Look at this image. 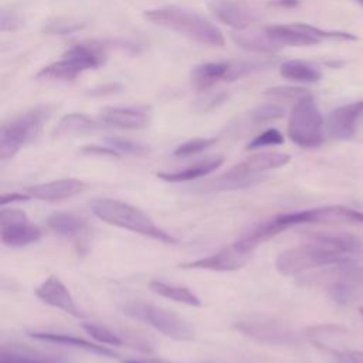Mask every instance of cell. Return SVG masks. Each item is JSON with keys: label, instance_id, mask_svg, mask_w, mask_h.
I'll return each instance as SVG.
<instances>
[{"label": "cell", "instance_id": "cell-1", "mask_svg": "<svg viewBox=\"0 0 363 363\" xmlns=\"http://www.w3.org/2000/svg\"><path fill=\"white\" fill-rule=\"evenodd\" d=\"M143 17L156 26L174 31L201 45H224V35L218 30V27H216L211 21H208L207 18L194 11L174 6H167L146 10L143 11Z\"/></svg>", "mask_w": 363, "mask_h": 363}, {"label": "cell", "instance_id": "cell-2", "mask_svg": "<svg viewBox=\"0 0 363 363\" xmlns=\"http://www.w3.org/2000/svg\"><path fill=\"white\" fill-rule=\"evenodd\" d=\"M92 213L106 224L138 233L153 240L176 244L177 240L157 227L155 221L140 208L116 199H96L91 204Z\"/></svg>", "mask_w": 363, "mask_h": 363}, {"label": "cell", "instance_id": "cell-3", "mask_svg": "<svg viewBox=\"0 0 363 363\" xmlns=\"http://www.w3.org/2000/svg\"><path fill=\"white\" fill-rule=\"evenodd\" d=\"M346 261H352L347 254L325 241L313 238L312 242L284 250L275 259V268L279 274L292 277L318 267L335 265Z\"/></svg>", "mask_w": 363, "mask_h": 363}, {"label": "cell", "instance_id": "cell-4", "mask_svg": "<svg viewBox=\"0 0 363 363\" xmlns=\"http://www.w3.org/2000/svg\"><path fill=\"white\" fill-rule=\"evenodd\" d=\"M48 116L47 108L35 106L6 121L0 128V159H11L21 147L34 142L41 135Z\"/></svg>", "mask_w": 363, "mask_h": 363}, {"label": "cell", "instance_id": "cell-5", "mask_svg": "<svg viewBox=\"0 0 363 363\" xmlns=\"http://www.w3.org/2000/svg\"><path fill=\"white\" fill-rule=\"evenodd\" d=\"M323 126V116L313 96L305 94L292 106L288 121L289 139L305 149L319 147L325 140Z\"/></svg>", "mask_w": 363, "mask_h": 363}, {"label": "cell", "instance_id": "cell-6", "mask_svg": "<svg viewBox=\"0 0 363 363\" xmlns=\"http://www.w3.org/2000/svg\"><path fill=\"white\" fill-rule=\"evenodd\" d=\"M122 312L135 320L147 323L170 339L179 342H189L194 339V329L191 325L174 312L162 306L142 301H130L122 306Z\"/></svg>", "mask_w": 363, "mask_h": 363}, {"label": "cell", "instance_id": "cell-7", "mask_svg": "<svg viewBox=\"0 0 363 363\" xmlns=\"http://www.w3.org/2000/svg\"><path fill=\"white\" fill-rule=\"evenodd\" d=\"M325 286L328 296L337 305H347L363 294V267L353 265L352 261L335 264L326 274Z\"/></svg>", "mask_w": 363, "mask_h": 363}, {"label": "cell", "instance_id": "cell-8", "mask_svg": "<svg viewBox=\"0 0 363 363\" xmlns=\"http://www.w3.org/2000/svg\"><path fill=\"white\" fill-rule=\"evenodd\" d=\"M43 237L40 227L34 225L27 214L18 208H1L0 238L7 247H26L37 242Z\"/></svg>", "mask_w": 363, "mask_h": 363}, {"label": "cell", "instance_id": "cell-9", "mask_svg": "<svg viewBox=\"0 0 363 363\" xmlns=\"http://www.w3.org/2000/svg\"><path fill=\"white\" fill-rule=\"evenodd\" d=\"M234 328L257 342L267 345H294L296 342L295 333L281 320L271 318H255L240 320Z\"/></svg>", "mask_w": 363, "mask_h": 363}, {"label": "cell", "instance_id": "cell-10", "mask_svg": "<svg viewBox=\"0 0 363 363\" xmlns=\"http://www.w3.org/2000/svg\"><path fill=\"white\" fill-rule=\"evenodd\" d=\"M251 254H252L251 250H245L240 247L237 242H233L211 255L180 264V267L193 268V269H208V271H217V272L237 271L250 261Z\"/></svg>", "mask_w": 363, "mask_h": 363}, {"label": "cell", "instance_id": "cell-11", "mask_svg": "<svg viewBox=\"0 0 363 363\" xmlns=\"http://www.w3.org/2000/svg\"><path fill=\"white\" fill-rule=\"evenodd\" d=\"M363 118V101L350 102L335 108L326 118L325 128L333 139H350L354 132L357 122Z\"/></svg>", "mask_w": 363, "mask_h": 363}, {"label": "cell", "instance_id": "cell-12", "mask_svg": "<svg viewBox=\"0 0 363 363\" xmlns=\"http://www.w3.org/2000/svg\"><path fill=\"white\" fill-rule=\"evenodd\" d=\"M208 7L218 21L237 30H244L261 18L257 10L235 0H211Z\"/></svg>", "mask_w": 363, "mask_h": 363}, {"label": "cell", "instance_id": "cell-13", "mask_svg": "<svg viewBox=\"0 0 363 363\" xmlns=\"http://www.w3.org/2000/svg\"><path fill=\"white\" fill-rule=\"evenodd\" d=\"M150 108L147 106H106L102 108L99 113L102 123L128 130L146 128L150 122Z\"/></svg>", "mask_w": 363, "mask_h": 363}, {"label": "cell", "instance_id": "cell-14", "mask_svg": "<svg viewBox=\"0 0 363 363\" xmlns=\"http://www.w3.org/2000/svg\"><path fill=\"white\" fill-rule=\"evenodd\" d=\"M34 294L45 305L57 308L75 318L84 316V313L75 303L71 292L67 289V286L58 277H54V275L48 277L35 288Z\"/></svg>", "mask_w": 363, "mask_h": 363}, {"label": "cell", "instance_id": "cell-15", "mask_svg": "<svg viewBox=\"0 0 363 363\" xmlns=\"http://www.w3.org/2000/svg\"><path fill=\"white\" fill-rule=\"evenodd\" d=\"M47 225L55 234L72 240L78 247L86 245L89 235V225L85 218L75 213L55 211L47 217Z\"/></svg>", "mask_w": 363, "mask_h": 363}, {"label": "cell", "instance_id": "cell-16", "mask_svg": "<svg viewBox=\"0 0 363 363\" xmlns=\"http://www.w3.org/2000/svg\"><path fill=\"white\" fill-rule=\"evenodd\" d=\"M85 187L86 184L82 180L68 177V179H58V180L30 186L26 189V193L38 200L57 201V200L71 199L82 193Z\"/></svg>", "mask_w": 363, "mask_h": 363}, {"label": "cell", "instance_id": "cell-17", "mask_svg": "<svg viewBox=\"0 0 363 363\" xmlns=\"http://www.w3.org/2000/svg\"><path fill=\"white\" fill-rule=\"evenodd\" d=\"M62 57L69 60L81 72L99 68L106 61V51L104 41L78 43L64 51Z\"/></svg>", "mask_w": 363, "mask_h": 363}, {"label": "cell", "instance_id": "cell-18", "mask_svg": "<svg viewBox=\"0 0 363 363\" xmlns=\"http://www.w3.org/2000/svg\"><path fill=\"white\" fill-rule=\"evenodd\" d=\"M265 33L269 35V38L277 43L279 47L282 45H291V47H309V45H318L322 40L316 35L311 34L308 30H305L301 23L295 24H271L267 26Z\"/></svg>", "mask_w": 363, "mask_h": 363}, {"label": "cell", "instance_id": "cell-19", "mask_svg": "<svg viewBox=\"0 0 363 363\" xmlns=\"http://www.w3.org/2000/svg\"><path fill=\"white\" fill-rule=\"evenodd\" d=\"M230 61H211L201 62L190 71V85L197 92L211 89L217 82L224 81L228 71Z\"/></svg>", "mask_w": 363, "mask_h": 363}, {"label": "cell", "instance_id": "cell-20", "mask_svg": "<svg viewBox=\"0 0 363 363\" xmlns=\"http://www.w3.org/2000/svg\"><path fill=\"white\" fill-rule=\"evenodd\" d=\"M28 336L31 339L40 340V342H47V343H58V345H65L71 346L75 349H82L85 352H92L101 356H108V357H115L116 353L106 347L101 346V343H94L89 342L84 337L75 336V335H68V333H60V332H30Z\"/></svg>", "mask_w": 363, "mask_h": 363}, {"label": "cell", "instance_id": "cell-21", "mask_svg": "<svg viewBox=\"0 0 363 363\" xmlns=\"http://www.w3.org/2000/svg\"><path fill=\"white\" fill-rule=\"evenodd\" d=\"M264 177L259 174H242L235 172L233 167L227 170L225 173L216 176L214 179L206 182L204 184H200L196 187V190L208 193V191H227V190H237V189H245L250 186H254L259 182H262Z\"/></svg>", "mask_w": 363, "mask_h": 363}, {"label": "cell", "instance_id": "cell-22", "mask_svg": "<svg viewBox=\"0 0 363 363\" xmlns=\"http://www.w3.org/2000/svg\"><path fill=\"white\" fill-rule=\"evenodd\" d=\"M291 160L288 153L282 152H261L251 155L244 162L233 166V169L242 174H259L267 170L285 166Z\"/></svg>", "mask_w": 363, "mask_h": 363}, {"label": "cell", "instance_id": "cell-23", "mask_svg": "<svg viewBox=\"0 0 363 363\" xmlns=\"http://www.w3.org/2000/svg\"><path fill=\"white\" fill-rule=\"evenodd\" d=\"M224 162L223 156H213L200 162H196L182 170L176 172H159L156 176L164 182L169 183H182V182H190L203 176L210 174L216 169H218Z\"/></svg>", "mask_w": 363, "mask_h": 363}, {"label": "cell", "instance_id": "cell-24", "mask_svg": "<svg viewBox=\"0 0 363 363\" xmlns=\"http://www.w3.org/2000/svg\"><path fill=\"white\" fill-rule=\"evenodd\" d=\"M313 223H345L352 225H363V213L345 206H325L312 208Z\"/></svg>", "mask_w": 363, "mask_h": 363}, {"label": "cell", "instance_id": "cell-25", "mask_svg": "<svg viewBox=\"0 0 363 363\" xmlns=\"http://www.w3.org/2000/svg\"><path fill=\"white\" fill-rule=\"evenodd\" d=\"M231 40L237 47L255 54H275L279 50V45L269 38L265 30L231 33Z\"/></svg>", "mask_w": 363, "mask_h": 363}, {"label": "cell", "instance_id": "cell-26", "mask_svg": "<svg viewBox=\"0 0 363 363\" xmlns=\"http://www.w3.org/2000/svg\"><path fill=\"white\" fill-rule=\"evenodd\" d=\"M98 128V123L84 113H68L64 115L57 126L52 130L54 138H67V136H79L91 133Z\"/></svg>", "mask_w": 363, "mask_h": 363}, {"label": "cell", "instance_id": "cell-27", "mask_svg": "<svg viewBox=\"0 0 363 363\" xmlns=\"http://www.w3.org/2000/svg\"><path fill=\"white\" fill-rule=\"evenodd\" d=\"M149 288L152 292H155L163 298H167L170 301L184 303L189 306H201L200 298L187 286L173 285V284H167V282H163L159 279H153V281H150Z\"/></svg>", "mask_w": 363, "mask_h": 363}, {"label": "cell", "instance_id": "cell-28", "mask_svg": "<svg viewBox=\"0 0 363 363\" xmlns=\"http://www.w3.org/2000/svg\"><path fill=\"white\" fill-rule=\"evenodd\" d=\"M279 74L285 79L308 84L318 82L322 78V72L316 67L301 60H288L282 62L279 67Z\"/></svg>", "mask_w": 363, "mask_h": 363}, {"label": "cell", "instance_id": "cell-29", "mask_svg": "<svg viewBox=\"0 0 363 363\" xmlns=\"http://www.w3.org/2000/svg\"><path fill=\"white\" fill-rule=\"evenodd\" d=\"M81 71L65 57L58 61H54L45 67H43L37 74V79H50V81H72L75 79Z\"/></svg>", "mask_w": 363, "mask_h": 363}, {"label": "cell", "instance_id": "cell-30", "mask_svg": "<svg viewBox=\"0 0 363 363\" xmlns=\"http://www.w3.org/2000/svg\"><path fill=\"white\" fill-rule=\"evenodd\" d=\"M0 363H64V360L55 356H47L33 350H21L13 347L7 349L6 346H3Z\"/></svg>", "mask_w": 363, "mask_h": 363}, {"label": "cell", "instance_id": "cell-31", "mask_svg": "<svg viewBox=\"0 0 363 363\" xmlns=\"http://www.w3.org/2000/svg\"><path fill=\"white\" fill-rule=\"evenodd\" d=\"M346 328L335 323H322V325H315L309 326L305 329L306 337L316 346L329 349V340L346 335Z\"/></svg>", "mask_w": 363, "mask_h": 363}, {"label": "cell", "instance_id": "cell-32", "mask_svg": "<svg viewBox=\"0 0 363 363\" xmlns=\"http://www.w3.org/2000/svg\"><path fill=\"white\" fill-rule=\"evenodd\" d=\"M313 238L325 241L345 254H352L360 248V240L352 234L346 233H320L313 235Z\"/></svg>", "mask_w": 363, "mask_h": 363}, {"label": "cell", "instance_id": "cell-33", "mask_svg": "<svg viewBox=\"0 0 363 363\" xmlns=\"http://www.w3.org/2000/svg\"><path fill=\"white\" fill-rule=\"evenodd\" d=\"M269 64L271 62L268 61H230L228 71L224 81L231 82L235 79H241L247 75H251L259 69L269 67Z\"/></svg>", "mask_w": 363, "mask_h": 363}, {"label": "cell", "instance_id": "cell-34", "mask_svg": "<svg viewBox=\"0 0 363 363\" xmlns=\"http://www.w3.org/2000/svg\"><path fill=\"white\" fill-rule=\"evenodd\" d=\"M85 27H86V23H82V21L55 18L44 23L41 27V31L51 35H67V34H74L77 31H81Z\"/></svg>", "mask_w": 363, "mask_h": 363}, {"label": "cell", "instance_id": "cell-35", "mask_svg": "<svg viewBox=\"0 0 363 363\" xmlns=\"http://www.w3.org/2000/svg\"><path fill=\"white\" fill-rule=\"evenodd\" d=\"M82 329L101 345L122 346L125 343V340L119 335H116L115 332H112L105 326H101L96 323H82Z\"/></svg>", "mask_w": 363, "mask_h": 363}, {"label": "cell", "instance_id": "cell-36", "mask_svg": "<svg viewBox=\"0 0 363 363\" xmlns=\"http://www.w3.org/2000/svg\"><path fill=\"white\" fill-rule=\"evenodd\" d=\"M105 145L111 146L115 149L118 153H125V155H145L150 152V147L142 142L132 140V139H123V138H116L111 136L105 139Z\"/></svg>", "mask_w": 363, "mask_h": 363}, {"label": "cell", "instance_id": "cell-37", "mask_svg": "<svg viewBox=\"0 0 363 363\" xmlns=\"http://www.w3.org/2000/svg\"><path fill=\"white\" fill-rule=\"evenodd\" d=\"M216 142H217L216 138H194V139H190V140H186V142L180 143L173 150V155L177 156V157L193 156V155H197L200 152L207 150L208 147L216 145Z\"/></svg>", "mask_w": 363, "mask_h": 363}, {"label": "cell", "instance_id": "cell-38", "mask_svg": "<svg viewBox=\"0 0 363 363\" xmlns=\"http://www.w3.org/2000/svg\"><path fill=\"white\" fill-rule=\"evenodd\" d=\"M305 94H308V91L305 88L289 86V85H278V86H272V88H268L264 91L265 96H268L272 101H279V102H289V101L296 102Z\"/></svg>", "mask_w": 363, "mask_h": 363}, {"label": "cell", "instance_id": "cell-39", "mask_svg": "<svg viewBox=\"0 0 363 363\" xmlns=\"http://www.w3.org/2000/svg\"><path fill=\"white\" fill-rule=\"evenodd\" d=\"M282 143H284V135L278 129L269 128L261 132L259 135H257L255 138H252L247 143V150H255L267 146H278Z\"/></svg>", "mask_w": 363, "mask_h": 363}, {"label": "cell", "instance_id": "cell-40", "mask_svg": "<svg viewBox=\"0 0 363 363\" xmlns=\"http://www.w3.org/2000/svg\"><path fill=\"white\" fill-rule=\"evenodd\" d=\"M285 113V109L274 102H268L264 105H259L258 108H255L251 113V118L255 123H262V122H269L278 118H282Z\"/></svg>", "mask_w": 363, "mask_h": 363}, {"label": "cell", "instance_id": "cell-41", "mask_svg": "<svg viewBox=\"0 0 363 363\" xmlns=\"http://www.w3.org/2000/svg\"><path fill=\"white\" fill-rule=\"evenodd\" d=\"M301 26L308 30L311 34L316 35L318 38H332V40H346V41H354L357 37L350 34V33H345V31H329V30H322L319 27L311 26V24H305L301 23Z\"/></svg>", "mask_w": 363, "mask_h": 363}, {"label": "cell", "instance_id": "cell-42", "mask_svg": "<svg viewBox=\"0 0 363 363\" xmlns=\"http://www.w3.org/2000/svg\"><path fill=\"white\" fill-rule=\"evenodd\" d=\"M23 17L14 10H1L0 14V30L1 31H13L23 26Z\"/></svg>", "mask_w": 363, "mask_h": 363}, {"label": "cell", "instance_id": "cell-43", "mask_svg": "<svg viewBox=\"0 0 363 363\" xmlns=\"http://www.w3.org/2000/svg\"><path fill=\"white\" fill-rule=\"evenodd\" d=\"M81 153L84 155H98V156H111V157H118L121 153H118L115 149H112L108 145H86L81 147Z\"/></svg>", "mask_w": 363, "mask_h": 363}, {"label": "cell", "instance_id": "cell-44", "mask_svg": "<svg viewBox=\"0 0 363 363\" xmlns=\"http://www.w3.org/2000/svg\"><path fill=\"white\" fill-rule=\"evenodd\" d=\"M122 89V85L119 82H106L104 85H98L92 89H89L86 92L88 96H106V95H112L116 94Z\"/></svg>", "mask_w": 363, "mask_h": 363}, {"label": "cell", "instance_id": "cell-45", "mask_svg": "<svg viewBox=\"0 0 363 363\" xmlns=\"http://www.w3.org/2000/svg\"><path fill=\"white\" fill-rule=\"evenodd\" d=\"M337 363H363L362 350H339L335 353Z\"/></svg>", "mask_w": 363, "mask_h": 363}, {"label": "cell", "instance_id": "cell-46", "mask_svg": "<svg viewBox=\"0 0 363 363\" xmlns=\"http://www.w3.org/2000/svg\"><path fill=\"white\" fill-rule=\"evenodd\" d=\"M31 196L27 194V193H18V191H13V193H7V194H3L0 197V206L4 207L6 204H10V203H14V201H26V200H30Z\"/></svg>", "mask_w": 363, "mask_h": 363}, {"label": "cell", "instance_id": "cell-47", "mask_svg": "<svg viewBox=\"0 0 363 363\" xmlns=\"http://www.w3.org/2000/svg\"><path fill=\"white\" fill-rule=\"evenodd\" d=\"M301 3V0H271L269 4L275 6V7H281V9H294L298 7Z\"/></svg>", "mask_w": 363, "mask_h": 363}, {"label": "cell", "instance_id": "cell-48", "mask_svg": "<svg viewBox=\"0 0 363 363\" xmlns=\"http://www.w3.org/2000/svg\"><path fill=\"white\" fill-rule=\"evenodd\" d=\"M123 363H152V362H143V360H138V359H126V360H123Z\"/></svg>", "mask_w": 363, "mask_h": 363}, {"label": "cell", "instance_id": "cell-49", "mask_svg": "<svg viewBox=\"0 0 363 363\" xmlns=\"http://www.w3.org/2000/svg\"><path fill=\"white\" fill-rule=\"evenodd\" d=\"M359 312L363 315V306H360V308H359Z\"/></svg>", "mask_w": 363, "mask_h": 363}, {"label": "cell", "instance_id": "cell-50", "mask_svg": "<svg viewBox=\"0 0 363 363\" xmlns=\"http://www.w3.org/2000/svg\"><path fill=\"white\" fill-rule=\"evenodd\" d=\"M357 1H359V3H362V4H363V0H357Z\"/></svg>", "mask_w": 363, "mask_h": 363}]
</instances>
